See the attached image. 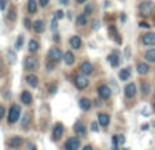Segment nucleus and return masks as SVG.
<instances>
[{
  "instance_id": "nucleus-12",
  "label": "nucleus",
  "mask_w": 155,
  "mask_h": 150,
  "mask_svg": "<svg viewBox=\"0 0 155 150\" xmlns=\"http://www.w3.org/2000/svg\"><path fill=\"white\" fill-rule=\"evenodd\" d=\"M108 32H110V36L114 39L115 43H118V44H121V43H122V39L120 37V33H118L117 28H115L114 25H111V26L108 28Z\"/></svg>"
},
{
  "instance_id": "nucleus-24",
  "label": "nucleus",
  "mask_w": 155,
  "mask_h": 150,
  "mask_svg": "<svg viewBox=\"0 0 155 150\" xmlns=\"http://www.w3.org/2000/svg\"><path fill=\"white\" fill-rule=\"evenodd\" d=\"M33 30H35L36 33H41L44 30V22L41 19H37L33 22Z\"/></svg>"
},
{
  "instance_id": "nucleus-5",
  "label": "nucleus",
  "mask_w": 155,
  "mask_h": 150,
  "mask_svg": "<svg viewBox=\"0 0 155 150\" xmlns=\"http://www.w3.org/2000/svg\"><path fill=\"white\" fill-rule=\"evenodd\" d=\"M48 58H50L51 62H54V63H56V62H59L63 56H62V51L59 50L58 47H52L50 51H48Z\"/></svg>"
},
{
  "instance_id": "nucleus-52",
  "label": "nucleus",
  "mask_w": 155,
  "mask_h": 150,
  "mask_svg": "<svg viewBox=\"0 0 155 150\" xmlns=\"http://www.w3.org/2000/svg\"><path fill=\"white\" fill-rule=\"evenodd\" d=\"M154 110H155V103H154Z\"/></svg>"
},
{
  "instance_id": "nucleus-31",
  "label": "nucleus",
  "mask_w": 155,
  "mask_h": 150,
  "mask_svg": "<svg viewBox=\"0 0 155 150\" xmlns=\"http://www.w3.org/2000/svg\"><path fill=\"white\" fill-rule=\"evenodd\" d=\"M22 44H24V36H18L17 43H15V48H17V50H21V48H22Z\"/></svg>"
},
{
  "instance_id": "nucleus-15",
  "label": "nucleus",
  "mask_w": 155,
  "mask_h": 150,
  "mask_svg": "<svg viewBox=\"0 0 155 150\" xmlns=\"http://www.w3.org/2000/svg\"><path fill=\"white\" fill-rule=\"evenodd\" d=\"M70 46L71 48H74V50H80L82 46V40L80 36H73V37L70 39Z\"/></svg>"
},
{
  "instance_id": "nucleus-19",
  "label": "nucleus",
  "mask_w": 155,
  "mask_h": 150,
  "mask_svg": "<svg viewBox=\"0 0 155 150\" xmlns=\"http://www.w3.org/2000/svg\"><path fill=\"white\" fill-rule=\"evenodd\" d=\"M63 59H64V63H66L68 66H71L74 62H76V56H74V54L71 53V51H68V53L64 54Z\"/></svg>"
},
{
  "instance_id": "nucleus-1",
  "label": "nucleus",
  "mask_w": 155,
  "mask_h": 150,
  "mask_svg": "<svg viewBox=\"0 0 155 150\" xmlns=\"http://www.w3.org/2000/svg\"><path fill=\"white\" fill-rule=\"evenodd\" d=\"M154 10H155V3L151 2V0H144L139 6V12H140V15H144V17L151 15Z\"/></svg>"
},
{
  "instance_id": "nucleus-26",
  "label": "nucleus",
  "mask_w": 155,
  "mask_h": 150,
  "mask_svg": "<svg viewBox=\"0 0 155 150\" xmlns=\"http://www.w3.org/2000/svg\"><path fill=\"white\" fill-rule=\"evenodd\" d=\"M28 11L30 14H36L37 12V2L36 0H28Z\"/></svg>"
},
{
  "instance_id": "nucleus-2",
  "label": "nucleus",
  "mask_w": 155,
  "mask_h": 150,
  "mask_svg": "<svg viewBox=\"0 0 155 150\" xmlns=\"http://www.w3.org/2000/svg\"><path fill=\"white\" fill-rule=\"evenodd\" d=\"M24 65H25V70L36 72L38 69V59L35 58V56H26Z\"/></svg>"
},
{
  "instance_id": "nucleus-17",
  "label": "nucleus",
  "mask_w": 155,
  "mask_h": 150,
  "mask_svg": "<svg viewBox=\"0 0 155 150\" xmlns=\"http://www.w3.org/2000/svg\"><path fill=\"white\" fill-rule=\"evenodd\" d=\"M74 131H76L77 135H85V134H87V128H85V125L82 124V121H77V123L74 124Z\"/></svg>"
},
{
  "instance_id": "nucleus-33",
  "label": "nucleus",
  "mask_w": 155,
  "mask_h": 150,
  "mask_svg": "<svg viewBox=\"0 0 155 150\" xmlns=\"http://www.w3.org/2000/svg\"><path fill=\"white\" fill-rule=\"evenodd\" d=\"M92 28H94L95 30H97V29H99V28H100L99 21H97V19H94V21H92Z\"/></svg>"
},
{
  "instance_id": "nucleus-20",
  "label": "nucleus",
  "mask_w": 155,
  "mask_h": 150,
  "mask_svg": "<svg viewBox=\"0 0 155 150\" xmlns=\"http://www.w3.org/2000/svg\"><path fill=\"white\" fill-rule=\"evenodd\" d=\"M107 59H108V62H110L113 66H118V65H120V58H118V53H117V51H114L113 54H110Z\"/></svg>"
},
{
  "instance_id": "nucleus-48",
  "label": "nucleus",
  "mask_w": 155,
  "mask_h": 150,
  "mask_svg": "<svg viewBox=\"0 0 155 150\" xmlns=\"http://www.w3.org/2000/svg\"><path fill=\"white\" fill-rule=\"evenodd\" d=\"M61 3L64 4V6H68V4H69V0H61Z\"/></svg>"
},
{
  "instance_id": "nucleus-49",
  "label": "nucleus",
  "mask_w": 155,
  "mask_h": 150,
  "mask_svg": "<svg viewBox=\"0 0 155 150\" xmlns=\"http://www.w3.org/2000/svg\"><path fill=\"white\" fill-rule=\"evenodd\" d=\"M29 150H36V146L32 143H29Z\"/></svg>"
},
{
  "instance_id": "nucleus-13",
  "label": "nucleus",
  "mask_w": 155,
  "mask_h": 150,
  "mask_svg": "<svg viewBox=\"0 0 155 150\" xmlns=\"http://www.w3.org/2000/svg\"><path fill=\"white\" fill-rule=\"evenodd\" d=\"M136 68H137V73L140 74V76H146V74H148V72H150V66L147 65L146 62H139Z\"/></svg>"
},
{
  "instance_id": "nucleus-50",
  "label": "nucleus",
  "mask_w": 155,
  "mask_h": 150,
  "mask_svg": "<svg viewBox=\"0 0 155 150\" xmlns=\"http://www.w3.org/2000/svg\"><path fill=\"white\" fill-rule=\"evenodd\" d=\"M76 2H77V3H78V4H82V3H85L87 0H76Z\"/></svg>"
},
{
  "instance_id": "nucleus-34",
  "label": "nucleus",
  "mask_w": 155,
  "mask_h": 150,
  "mask_svg": "<svg viewBox=\"0 0 155 150\" xmlns=\"http://www.w3.org/2000/svg\"><path fill=\"white\" fill-rule=\"evenodd\" d=\"M8 19H11V21L15 19V10H14V9L10 10V12H8Z\"/></svg>"
},
{
  "instance_id": "nucleus-42",
  "label": "nucleus",
  "mask_w": 155,
  "mask_h": 150,
  "mask_svg": "<svg viewBox=\"0 0 155 150\" xmlns=\"http://www.w3.org/2000/svg\"><path fill=\"white\" fill-rule=\"evenodd\" d=\"M48 3H50V0H40V6H43V7L48 6Z\"/></svg>"
},
{
  "instance_id": "nucleus-28",
  "label": "nucleus",
  "mask_w": 155,
  "mask_h": 150,
  "mask_svg": "<svg viewBox=\"0 0 155 150\" xmlns=\"http://www.w3.org/2000/svg\"><path fill=\"white\" fill-rule=\"evenodd\" d=\"M38 43L36 40H30L29 41V47H28V50H29V53H36V51L38 50Z\"/></svg>"
},
{
  "instance_id": "nucleus-18",
  "label": "nucleus",
  "mask_w": 155,
  "mask_h": 150,
  "mask_svg": "<svg viewBox=\"0 0 155 150\" xmlns=\"http://www.w3.org/2000/svg\"><path fill=\"white\" fill-rule=\"evenodd\" d=\"M80 107H81L82 110H85V112H88V110L92 107V102L88 98H81L80 99Z\"/></svg>"
},
{
  "instance_id": "nucleus-25",
  "label": "nucleus",
  "mask_w": 155,
  "mask_h": 150,
  "mask_svg": "<svg viewBox=\"0 0 155 150\" xmlns=\"http://www.w3.org/2000/svg\"><path fill=\"white\" fill-rule=\"evenodd\" d=\"M129 77H130V68L121 69V72H120V79H121V81H126V80H129Z\"/></svg>"
},
{
  "instance_id": "nucleus-30",
  "label": "nucleus",
  "mask_w": 155,
  "mask_h": 150,
  "mask_svg": "<svg viewBox=\"0 0 155 150\" xmlns=\"http://www.w3.org/2000/svg\"><path fill=\"white\" fill-rule=\"evenodd\" d=\"M150 91H151V85L148 84V83H141V94L143 95H148Z\"/></svg>"
},
{
  "instance_id": "nucleus-51",
  "label": "nucleus",
  "mask_w": 155,
  "mask_h": 150,
  "mask_svg": "<svg viewBox=\"0 0 155 150\" xmlns=\"http://www.w3.org/2000/svg\"><path fill=\"white\" fill-rule=\"evenodd\" d=\"M0 68H2V61H0Z\"/></svg>"
},
{
  "instance_id": "nucleus-35",
  "label": "nucleus",
  "mask_w": 155,
  "mask_h": 150,
  "mask_svg": "<svg viewBox=\"0 0 155 150\" xmlns=\"http://www.w3.org/2000/svg\"><path fill=\"white\" fill-rule=\"evenodd\" d=\"M92 11H94V7H92L91 4H89V6H87V7H85V14H88V15H89V14H92Z\"/></svg>"
},
{
  "instance_id": "nucleus-47",
  "label": "nucleus",
  "mask_w": 155,
  "mask_h": 150,
  "mask_svg": "<svg viewBox=\"0 0 155 150\" xmlns=\"http://www.w3.org/2000/svg\"><path fill=\"white\" fill-rule=\"evenodd\" d=\"M95 105H96V106H102L103 103H102V101H99V99H97V101H95Z\"/></svg>"
},
{
  "instance_id": "nucleus-29",
  "label": "nucleus",
  "mask_w": 155,
  "mask_h": 150,
  "mask_svg": "<svg viewBox=\"0 0 155 150\" xmlns=\"http://www.w3.org/2000/svg\"><path fill=\"white\" fill-rule=\"evenodd\" d=\"M76 22H77V25H80V26H85V25H87V15L80 14L78 17H77Z\"/></svg>"
},
{
  "instance_id": "nucleus-43",
  "label": "nucleus",
  "mask_w": 155,
  "mask_h": 150,
  "mask_svg": "<svg viewBox=\"0 0 155 150\" xmlns=\"http://www.w3.org/2000/svg\"><path fill=\"white\" fill-rule=\"evenodd\" d=\"M97 130H99V125H97V123H92V131H95V132H96Z\"/></svg>"
},
{
  "instance_id": "nucleus-21",
  "label": "nucleus",
  "mask_w": 155,
  "mask_h": 150,
  "mask_svg": "<svg viewBox=\"0 0 155 150\" xmlns=\"http://www.w3.org/2000/svg\"><path fill=\"white\" fill-rule=\"evenodd\" d=\"M21 101L24 105H30L32 103V95H30L29 91H24L21 94Z\"/></svg>"
},
{
  "instance_id": "nucleus-27",
  "label": "nucleus",
  "mask_w": 155,
  "mask_h": 150,
  "mask_svg": "<svg viewBox=\"0 0 155 150\" xmlns=\"http://www.w3.org/2000/svg\"><path fill=\"white\" fill-rule=\"evenodd\" d=\"M30 121H32V114H30L29 112H26L24 114V118H22V127H24V128H28Z\"/></svg>"
},
{
  "instance_id": "nucleus-39",
  "label": "nucleus",
  "mask_w": 155,
  "mask_h": 150,
  "mask_svg": "<svg viewBox=\"0 0 155 150\" xmlns=\"http://www.w3.org/2000/svg\"><path fill=\"white\" fill-rule=\"evenodd\" d=\"M6 4H7V0H2V2H0V10L6 9Z\"/></svg>"
},
{
  "instance_id": "nucleus-7",
  "label": "nucleus",
  "mask_w": 155,
  "mask_h": 150,
  "mask_svg": "<svg viewBox=\"0 0 155 150\" xmlns=\"http://www.w3.org/2000/svg\"><path fill=\"white\" fill-rule=\"evenodd\" d=\"M80 147V139L77 138H69L64 143V150H77Z\"/></svg>"
},
{
  "instance_id": "nucleus-37",
  "label": "nucleus",
  "mask_w": 155,
  "mask_h": 150,
  "mask_svg": "<svg viewBox=\"0 0 155 150\" xmlns=\"http://www.w3.org/2000/svg\"><path fill=\"white\" fill-rule=\"evenodd\" d=\"M63 18V11H56V14H55V19H62Z\"/></svg>"
},
{
  "instance_id": "nucleus-23",
  "label": "nucleus",
  "mask_w": 155,
  "mask_h": 150,
  "mask_svg": "<svg viewBox=\"0 0 155 150\" xmlns=\"http://www.w3.org/2000/svg\"><path fill=\"white\" fill-rule=\"evenodd\" d=\"M144 59L147 62H151V63H155V48H151L148 50L146 54H144Z\"/></svg>"
},
{
  "instance_id": "nucleus-46",
  "label": "nucleus",
  "mask_w": 155,
  "mask_h": 150,
  "mask_svg": "<svg viewBox=\"0 0 155 150\" xmlns=\"http://www.w3.org/2000/svg\"><path fill=\"white\" fill-rule=\"evenodd\" d=\"M82 150H94V147L89 146V145H87V146H84V149H82Z\"/></svg>"
},
{
  "instance_id": "nucleus-40",
  "label": "nucleus",
  "mask_w": 155,
  "mask_h": 150,
  "mask_svg": "<svg viewBox=\"0 0 155 150\" xmlns=\"http://www.w3.org/2000/svg\"><path fill=\"white\" fill-rule=\"evenodd\" d=\"M56 26H58V25H56V19H55V18H54V19H52V22H51V29H52V30H55V29H56Z\"/></svg>"
},
{
  "instance_id": "nucleus-45",
  "label": "nucleus",
  "mask_w": 155,
  "mask_h": 150,
  "mask_svg": "<svg viewBox=\"0 0 155 150\" xmlns=\"http://www.w3.org/2000/svg\"><path fill=\"white\" fill-rule=\"evenodd\" d=\"M47 69H48V70H52V69H54V63H51V62H48V63H47Z\"/></svg>"
},
{
  "instance_id": "nucleus-38",
  "label": "nucleus",
  "mask_w": 155,
  "mask_h": 150,
  "mask_svg": "<svg viewBox=\"0 0 155 150\" xmlns=\"http://www.w3.org/2000/svg\"><path fill=\"white\" fill-rule=\"evenodd\" d=\"M4 114H6V109H4V106L0 105V120L4 117Z\"/></svg>"
},
{
  "instance_id": "nucleus-9",
  "label": "nucleus",
  "mask_w": 155,
  "mask_h": 150,
  "mask_svg": "<svg viewBox=\"0 0 155 150\" xmlns=\"http://www.w3.org/2000/svg\"><path fill=\"white\" fill-rule=\"evenodd\" d=\"M63 125H62L61 123H58L55 127H54V130H52V139L54 141H59V139L62 138V135H63Z\"/></svg>"
},
{
  "instance_id": "nucleus-3",
  "label": "nucleus",
  "mask_w": 155,
  "mask_h": 150,
  "mask_svg": "<svg viewBox=\"0 0 155 150\" xmlns=\"http://www.w3.org/2000/svg\"><path fill=\"white\" fill-rule=\"evenodd\" d=\"M21 116V107L18 105H12L10 107V112H8V124H14L18 121Z\"/></svg>"
},
{
  "instance_id": "nucleus-10",
  "label": "nucleus",
  "mask_w": 155,
  "mask_h": 150,
  "mask_svg": "<svg viewBox=\"0 0 155 150\" xmlns=\"http://www.w3.org/2000/svg\"><path fill=\"white\" fill-rule=\"evenodd\" d=\"M125 97L126 98H133L136 95V85L133 84V83H129V84H126L125 87Z\"/></svg>"
},
{
  "instance_id": "nucleus-22",
  "label": "nucleus",
  "mask_w": 155,
  "mask_h": 150,
  "mask_svg": "<svg viewBox=\"0 0 155 150\" xmlns=\"http://www.w3.org/2000/svg\"><path fill=\"white\" fill-rule=\"evenodd\" d=\"M26 83L30 85V87L36 88V87L38 85V79H37V76H35V74H29V76H26Z\"/></svg>"
},
{
  "instance_id": "nucleus-41",
  "label": "nucleus",
  "mask_w": 155,
  "mask_h": 150,
  "mask_svg": "<svg viewBox=\"0 0 155 150\" xmlns=\"http://www.w3.org/2000/svg\"><path fill=\"white\" fill-rule=\"evenodd\" d=\"M30 26H32V24H30V21L28 19H25V28H26V29H30Z\"/></svg>"
},
{
  "instance_id": "nucleus-6",
  "label": "nucleus",
  "mask_w": 155,
  "mask_h": 150,
  "mask_svg": "<svg viewBox=\"0 0 155 150\" xmlns=\"http://www.w3.org/2000/svg\"><path fill=\"white\" fill-rule=\"evenodd\" d=\"M80 70H81V73L84 74V76H89V74L94 73V66H92L91 62L84 61L81 65H80Z\"/></svg>"
},
{
  "instance_id": "nucleus-14",
  "label": "nucleus",
  "mask_w": 155,
  "mask_h": 150,
  "mask_svg": "<svg viewBox=\"0 0 155 150\" xmlns=\"http://www.w3.org/2000/svg\"><path fill=\"white\" fill-rule=\"evenodd\" d=\"M97 120H99V124L102 127H107L110 124V116L107 113H99L97 114Z\"/></svg>"
},
{
  "instance_id": "nucleus-36",
  "label": "nucleus",
  "mask_w": 155,
  "mask_h": 150,
  "mask_svg": "<svg viewBox=\"0 0 155 150\" xmlns=\"http://www.w3.org/2000/svg\"><path fill=\"white\" fill-rule=\"evenodd\" d=\"M117 141H118V145H122L125 142V136L124 135H117Z\"/></svg>"
},
{
  "instance_id": "nucleus-4",
  "label": "nucleus",
  "mask_w": 155,
  "mask_h": 150,
  "mask_svg": "<svg viewBox=\"0 0 155 150\" xmlns=\"http://www.w3.org/2000/svg\"><path fill=\"white\" fill-rule=\"evenodd\" d=\"M74 84H76V87L78 90H85L88 87V84H89V81H88V79L84 74H77L74 77Z\"/></svg>"
},
{
  "instance_id": "nucleus-11",
  "label": "nucleus",
  "mask_w": 155,
  "mask_h": 150,
  "mask_svg": "<svg viewBox=\"0 0 155 150\" xmlns=\"http://www.w3.org/2000/svg\"><path fill=\"white\" fill-rule=\"evenodd\" d=\"M141 40H143V44H146V46H154L155 44V35L148 32V33H146V35H143Z\"/></svg>"
},
{
  "instance_id": "nucleus-44",
  "label": "nucleus",
  "mask_w": 155,
  "mask_h": 150,
  "mask_svg": "<svg viewBox=\"0 0 155 150\" xmlns=\"http://www.w3.org/2000/svg\"><path fill=\"white\" fill-rule=\"evenodd\" d=\"M139 25H140V28H146V29H148V28H150V25L147 24V22H140Z\"/></svg>"
},
{
  "instance_id": "nucleus-16",
  "label": "nucleus",
  "mask_w": 155,
  "mask_h": 150,
  "mask_svg": "<svg viewBox=\"0 0 155 150\" xmlns=\"http://www.w3.org/2000/svg\"><path fill=\"white\" fill-rule=\"evenodd\" d=\"M22 143H24L22 138H19V136H14V138L10 139L8 146H10V147H12V149H18V147L22 146Z\"/></svg>"
},
{
  "instance_id": "nucleus-32",
  "label": "nucleus",
  "mask_w": 155,
  "mask_h": 150,
  "mask_svg": "<svg viewBox=\"0 0 155 150\" xmlns=\"http://www.w3.org/2000/svg\"><path fill=\"white\" fill-rule=\"evenodd\" d=\"M7 56H8L10 63H15L17 58H15V53H14V51H8V53H7Z\"/></svg>"
},
{
  "instance_id": "nucleus-8",
  "label": "nucleus",
  "mask_w": 155,
  "mask_h": 150,
  "mask_svg": "<svg viewBox=\"0 0 155 150\" xmlns=\"http://www.w3.org/2000/svg\"><path fill=\"white\" fill-rule=\"evenodd\" d=\"M97 94H99V97L102 98V99H108V98L111 97V90H110V87L103 84L97 88Z\"/></svg>"
}]
</instances>
